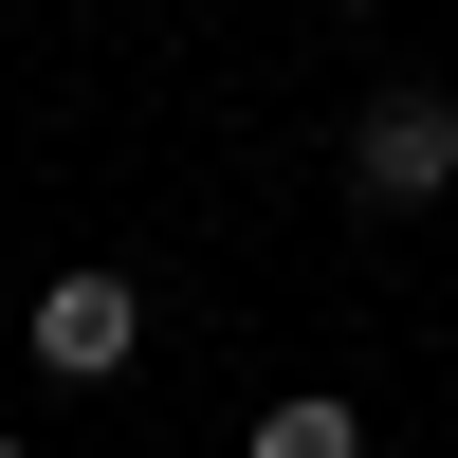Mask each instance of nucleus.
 Returning a JSON list of instances; mask_svg holds the SVG:
<instances>
[{"instance_id":"2","label":"nucleus","mask_w":458,"mask_h":458,"mask_svg":"<svg viewBox=\"0 0 458 458\" xmlns=\"http://www.w3.org/2000/svg\"><path fill=\"white\" fill-rule=\"evenodd\" d=\"M349 183H367V202H440V183H458V92H367Z\"/></svg>"},{"instance_id":"3","label":"nucleus","mask_w":458,"mask_h":458,"mask_svg":"<svg viewBox=\"0 0 458 458\" xmlns=\"http://www.w3.org/2000/svg\"><path fill=\"white\" fill-rule=\"evenodd\" d=\"M257 458H367V422H349V403H330V386H293L276 422H257Z\"/></svg>"},{"instance_id":"4","label":"nucleus","mask_w":458,"mask_h":458,"mask_svg":"<svg viewBox=\"0 0 458 458\" xmlns=\"http://www.w3.org/2000/svg\"><path fill=\"white\" fill-rule=\"evenodd\" d=\"M0 458H19V440H0Z\"/></svg>"},{"instance_id":"1","label":"nucleus","mask_w":458,"mask_h":458,"mask_svg":"<svg viewBox=\"0 0 458 458\" xmlns=\"http://www.w3.org/2000/svg\"><path fill=\"white\" fill-rule=\"evenodd\" d=\"M129 349H147V293L110 276V257H73V276L37 293V367H55V386H129Z\"/></svg>"}]
</instances>
